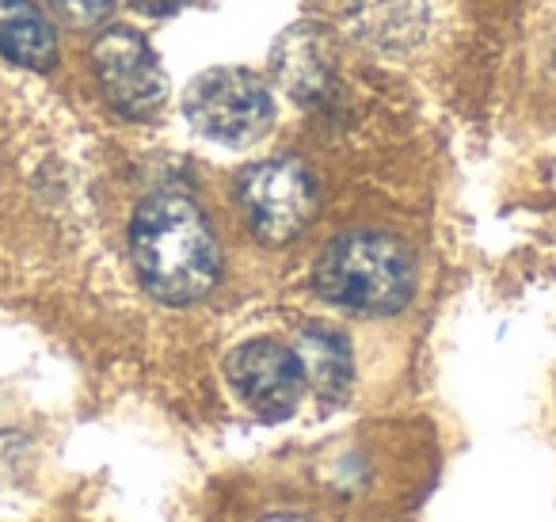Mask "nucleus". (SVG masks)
Returning <instances> with one entry per match:
<instances>
[{"instance_id":"1a4fd4ad","label":"nucleus","mask_w":556,"mask_h":522,"mask_svg":"<svg viewBox=\"0 0 556 522\" xmlns=\"http://www.w3.org/2000/svg\"><path fill=\"white\" fill-rule=\"evenodd\" d=\"M275 70L287 80V92L305 108H320L336 92V77L328 58L320 54L313 32H290L282 47H275Z\"/></svg>"},{"instance_id":"39448f33","label":"nucleus","mask_w":556,"mask_h":522,"mask_svg":"<svg viewBox=\"0 0 556 522\" xmlns=\"http://www.w3.org/2000/svg\"><path fill=\"white\" fill-rule=\"evenodd\" d=\"M92 70L100 77L103 100L126 119L156 115L168 96V80L153 47L134 27H108L92 42Z\"/></svg>"},{"instance_id":"0eeeda50","label":"nucleus","mask_w":556,"mask_h":522,"mask_svg":"<svg viewBox=\"0 0 556 522\" xmlns=\"http://www.w3.org/2000/svg\"><path fill=\"white\" fill-rule=\"evenodd\" d=\"M348 27L363 47L404 54L419 47L431 27L427 0H348Z\"/></svg>"},{"instance_id":"ddd939ff","label":"nucleus","mask_w":556,"mask_h":522,"mask_svg":"<svg viewBox=\"0 0 556 522\" xmlns=\"http://www.w3.org/2000/svg\"><path fill=\"white\" fill-rule=\"evenodd\" d=\"M263 522H305V519H298V514H270V519H263Z\"/></svg>"},{"instance_id":"f257e3e1","label":"nucleus","mask_w":556,"mask_h":522,"mask_svg":"<svg viewBox=\"0 0 556 522\" xmlns=\"http://www.w3.org/2000/svg\"><path fill=\"white\" fill-rule=\"evenodd\" d=\"M130 260L141 286L164 306H191L222 275L214 229L184 191H156L130 222Z\"/></svg>"},{"instance_id":"9d476101","label":"nucleus","mask_w":556,"mask_h":522,"mask_svg":"<svg viewBox=\"0 0 556 522\" xmlns=\"http://www.w3.org/2000/svg\"><path fill=\"white\" fill-rule=\"evenodd\" d=\"M305 366V382L320 393V397H340L351 382V351L348 339L336 328H325V324H313V328L302 332V351H298Z\"/></svg>"},{"instance_id":"423d86ee","label":"nucleus","mask_w":556,"mask_h":522,"mask_svg":"<svg viewBox=\"0 0 556 522\" xmlns=\"http://www.w3.org/2000/svg\"><path fill=\"white\" fill-rule=\"evenodd\" d=\"M225 377L237 400L260 420H287L305 397V366L298 351L275 339H248L225 359Z\"/></svg>"},{"instance_id":"f03ea898","label":"nucleus","mask_w":556,"mask_h":522,"mask_svg":"<svg viewBox=\"0 0 556 522\" xmlns=\"http://www.w3.org/2000/svg\"><path fill=\"white\" fill-rule=\"evenodd\" d=\"M320 298L358 316H393L412 301L416 263L389 233L355 229L328 240L313 271Z\"/></svg>"},{"instance_id":"6e6552de","label":"nucleus","mask_w":556,"mask_h":522,"mask_svg":"<svg viewBox=\"0 0 556 522\" xmlns=\"http://www.w3.org/2000/svg\"><path fill=\"white\" fill-rule=\"evenodd\" d=\"M0 54L35 73L54 70L58 35L35 0H0Z\"/></svg>"},{"instance_id":"f8f14e48","label":"nucleus","mask_w":556,"mask_h":522,"mask_svg":"<svg viewBox=\"0 0 556 522\" xmlns=\"http://www.w3.org/2000/svg\"><path fill=\"white\" fill-rule=\"evenodd\" d=\"M134 9L146 12V16H172L187 4V0H130Z\"/></svg>"},{"instance_id":"9b49d317","label":"nucleus","mask_w":556,"mask_h":522,"mask_svg":"<svg viewBox=\"0 0 556 522\" xmlns=\"http://www.w3.org/2000/svg\"><path fill=\"white\" fill-rule=\"evenodd\" d=\"M47 4L70 27H96L115 12V0H47Z\"/></svg>"},{"instance_id":"7ed1b4c3","label":"nucleus","mask_w":556,"mask_h":522,"mask_svg":"<svg viewBox=\"0 0 556 522\" xmlns=\"http://www.w3.org/2000/svg\"><path fill=\"white\" fill-rule=\"evenodd\" d=\"M184 115L202 138L222 141V146H248L270 130L275 100L255 73L225 65V70L199 73L187 85Z\"/></svg>"},{"instance_id":"20e7f679","label":"nucleus","mask_w":556,"mask_h":522,"mask_svg":"<svg viewBox=\"0 0 556 522\" xmlns=\"http://www.w3.org/2000/svg\"><path fill=\"white\" fill-rule=\"evenodd\" d=\"M237 202L263 245H287L317 214V184L302 161L270 157L237 176Z\"/></svg>"}]
</instances>
